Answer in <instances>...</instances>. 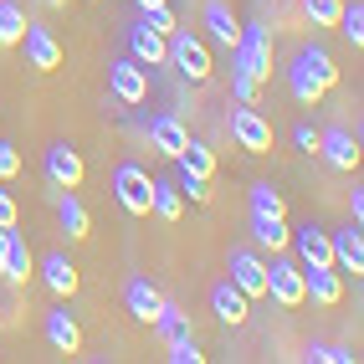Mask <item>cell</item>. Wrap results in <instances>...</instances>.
Returning a JSON list of instances; mask_svg holds the SVG:
<instances>
[{
	"instance_id": "cell-1",
	"label": "cell",
	"mask_w": 364,
	"mask_h": 364,
	"mask_svg": "<svg viewBox=\"0 0 364 364\" xmlns=\"http://www.w3.org/2000/svg\"><path fill=\"white\" fill-rule=\"evenodd\" d=\"M333 82H338V67H333V57L323 52V46H303V52L293 57V67H287V87H293V98L303 108H313Z\"/></svg>"
},
{
	"instance_id": "cell-2",
	"label": "cell",
	"mask_w": 364,
	"mask_h": 364,
	"mask_svg": "<svg viewBox=\"0 0 364 364\" xmlns=\"http://www.w3.org/2000/svg\"><path fill=\"white\" fill-rule=\"evenodd\" d=\"M164 62L175 67L185 82H205L210 77V46L196 31H185V26H175V31L164 36Z\"/></svg>"
},
{
	"instance_id": "cell-3",
	"label": "cell",
	"mask_w": 364,
	"mask_h": 364,
	"mask_svg": "<svg viewBox=\"0 0 364 364\" xmlns=\"http://www.w3.org/2000/svg\"><path fill=\"white\" fill-rule=\"evenodd\" d=\"M231 62H236L241 77H252V82L272 77V36H267V26H241V36L231 46Z\"/></svg>"
},
{
	"instance_id": "cell-4",
	"label": "cell",
	"mask_w": 364,
	"mask_h": 364,
	"mask_svg": "<svg viewBox=\"0 0 364 364\" xmlns=\"http://www.w3.org/2000/svg\"><path fill=\"white\" fill-rule=\"evenodd\" d=\"M113 196H118V205H124L129 215H149V200H154V180H149V169H139V164H118V169H113Z\"/></svg>"
},
{
	"instance_id": "cell-5",
	"label": "cell",
	"mask_w": 364,
	"mask_h": 364,
	"mask_svg": "<svg viewBox=\"0 0 364 364\" xmlns=\"http://www.w3.org/2000/svg\"><path fill=\"white\" fill-rule=\"evenodd\" d=\"M108 92H113V103L139 108L144 98H149V67H139L134 57L129 62H113L108 67Z\"/></svg>"
},
{
	"instance_id": "cell-6",
	"label": "cell",
	"mask_w": 364,
	"mask_h": 364,
	"mask_svg": "<svg viewBox=\"0 0 364 364\" xmlns=\"http://www.w3.org/2000/svg\"><path fill=\"white\" fill-rule=\"evenodd\" d=\"M231 139H236L247 154H267V149H272V124L257 113V103H241V108L231 113Z\"/></svg>"
},
{
	"instance_id": "cell-7",
	"label": "cell",
	"mask_w": 364,
	"mask_h": 364,
	"mask_svg": "<svg viewBox=\"0 0 364 364\" xmlns=\"http://www.w3.org/2000/svg\"><path fill=\"white\" fill-rule=\"evenodd\" d=\"M267 298H277L282 308L308 303V293H303V267L298 262H272V267H267Z\"/></svg>"
},
{
	"instance_id": "cell-8",
	"label": "cell",
	"mask_w": 364,
	"mask_h": 364,
	"mask_svg": "<svg viewBox=\"0 0 364 364\" xmlns=\"http://www.w3.org/2000/svg\"><path fill=\"white\" fill-rule=\"evenodd\" d=\"M46 180H52V190H77L82 185V154L72 144H52L46 149Z\"/></svg>"
},
{
	"instance_id": "cell-9",
	"label": "cell",
	"mask_w": 364,
	"mask_h": 364,
	"mask_svg": "<svg viewBox=\"0 0 364 364\" xmlns=\"http://www.w3.org/2000/svg\"><path fill=\"white\" fill-rule=\"evenodd\" d=\"M287 247H298V267H333V241H328L323 226H313V221L298 226Z\"/></svg>"
},
{
	"instance_id": "cell-10",
	"label": "cell",
	"mask_w": 364,
	"mask_h": 364,
	"mask_svg": "<svg viewBox=\"0 0 364 364\" xmlns=\"http://www.w3.org/2000/svg\"><path fill=\"white\" fill-rule=\"evenodd\" d=\"M318 154L328 159V169L349 175V169H359V139L349 129H328V134H318Z\"/></svg>"
},
{
	"instance_id": "cell-11",
	"label": "cell",
	"mask_w": 364,
	"mask_h": 364,
	"mask_svg": "<svg viewBox=\"0 0 364 364\" xmlns=\"http://www.w3.org/2000/svg\"><path fill=\"white\" fill-rule=\"evenodd\" d=\"M185 139H190V129L180 124L175 113H154V118H149V144H154V149H159L164 159H180Z\"/></svg>"
},
{
	"instance_id": "cell-12",
	"label": "cell",
	"mask_w": 364,
	"mask_h": 364,
	"mask_svg": "<svg viewBox=\"0 0 364 364\" xmlns=\"http://www.w3.org/2000/svg\"><path fill=\"white\" fill-rule=\"evenodd\" d=\"M21 41H26L31 67H41V72H57L62 67V41L46 31V26H31V21H26V36H21Z\"/></svg>"
},
{
	"instance_id": "cell-13",
	"label": "cell",
	"mask_w": 364,
	"mask_h": 364,
	"mask_svg": "<svg viewBox=\"0 0 364 364\" xmlns=\"http://www.w3.org/2000/svg\"><path fill=\"white\" fill-rule=\"evenodd\" d=\"M231 282L247 298H267V267L257 262V252H231Z\"/></svg>"
},
{
	"instance_id": "cell-14",
	"label": "cell",
	"mask_w": 364,
	"mask_h": 364,
	"mask_svg": "<svg viewBox=\"0 0 364 364\" xmlns=\"http://www.w3.org/2000/svg\"><path fill=\"white\" fill-rule=\"evenodd\" d=\"M328 241H333V267H344V272H364V236H359V221L354 226H344V231H328Z\"/></svg>"
},
{
	"instance_id": "cell-15",
	"label": "cell",
	"mask_w": 364,
	"mask_h": 364,
	"mask_svg": "<svg viewBox=\"0 0 364 364\" xmlns=\"http://www.w3.org/2000/svg\"><path fill=\"white\" fill-rule=\"evenodd\" d=\"M41 282H46L52 298H72V293H77V267L67 262V252H52L41 262Z\"/></svg>"
},
{
	"instance_id": "cell-16",
	"label": "cell",
	"mask_w": 364,
	"mask_h": 364,
	"mask_svg": "<svg viewBox=\"0 0 364 364\" xmlns=\"http://www.w3.org/2000/svg\"><path fill=\"white\" fill-rule=\"evenodd\" d=\"M46 344H52L57 354H77V349H82V328L72 323L67 308H52V313H46Z\"/></svg>"
},
{
	"instance_id": "cell-17",
	"label": "cell",
	"mask_w": 364,
	"mask_h": 364,
	"mask_svg": "<svg viewBox=\"0 0 364 364\" xmlns=\"http://www.w3.org/2000/svg\"><path fill=\"white\" fill-rule=\"evenodd\" d=\"M124 303H129V313H134L139 323H154V318H159V303H164V293H159L154 282L134 277V282L124 287Z\"/></svg>"
},
{
	"instance_id": "cell-18",
	"label": "cell",
	"mask_w": 364,
	"mask_h": 364,
	"mask_svg": "<svg viewBox=\"0 0 364 364\" xmlns=\"http://www.w3.org/2000/svg\"><path fill=\"white\" fill-rule=\"evenodd\" d=\"M303 293L313 298V303H338L344 298V282H338V272L333 267H303Z\"/></svg>"
},
{
	"instance_id": "cell-19",
	"label": "cell",
	"mask_w": 364,
	"mask_h": 364,
	"mask_svg": "<svg viewBox=\"0 0 364 364\" xmlns=\"http://www.w3.org/2000/svg\"><path fill=\"white\" fill-rule=\"evenodd\" d=\"M247 293H241V287L236 282H215V293H210V308H215V318H221V323H247Z\"/></svg>"
},
{
	"instance_id": "cell-20",
	"label": "cell",
	"mask_w": 364,
	"mask_h": 364,
	"mask_svg": "<svg viewBox=\"0 0 364 364\" xmlns=\"http://www.w3.org/2000/svg\"><path fill=\"white\" fill-rule=\"evenodd\" d=\"M205 31H210V41L215 46H236V36H241V26H236V16H231V6L226 0H205Z\"/></svg>"
},
{
	"instance_id": "cell-21",
	"label": "cell",
	"mask_w": 364,
	"mask_h": 364,
	"mask_svg": "<svg viewBox=\"0 0 364 364\" xmlns=\"http://www.w3.org/2000/svg\"><path fill=\"white\" fill-rule=\"evenodd\" d=\"M129 52H134L139 67H164V36L139 21V26H129Z\"/></svg>"
},
{
	"instance_id": "cell-22",
	"label": "cell",
	"mask_w": 364,
	"mask_h": 364,
	"mask_svg": "<svg viewBox=\"0 0 364 364\" xmlns=\"http://www.w3.org/2000/svg\"><path fill=\"white\" fill-rule=\"evenodd\" d=\"M57 226H62L72 241H82L87 226H92V221H87V205L72 196V190H57Z\"/></svg>"
},
{
	"instance_id": "cell-23",
	"label": "cell",
	"mask_w": 364,
	"mask_h": 364,
	"mask_svg": "<svg viewBox=\"0 0 364 364\" xmlns=\"http://www.w3.org/2000/svg\"><path fill=\"white\" fill-rule=\"evenodd\" d=\"M0 277L16 282V287L31 277V252H26V241H21V231H16V226L6 231V267H0Z\"/></svg>"
},
{
	"instance_id": "cell-24",
	"label": "cell",
	"mask_w": 364,
	"mask_h": 364,
	"mask_svg": "<svg viewBox=\"0 0 364 364\" xmlns=\"http://www.w3.org/2000/svg\"><path fill=\"white\" fill-rule=\"evenodd\" d=\"M252 241L267 252H287V241H293V231H287L282 215H252Z\"/></svg>"
},
{
	"instance_id": "cell-25",
	"label": "cell",
	"mask_w": 364,
	"mask_h": 364,
	"mask_svg": "<svg viewBox=\"0 0 364 364\" xmlns=\"http://www.w3.org/2000/svg\"><path fill=\"white\" fill-rule=\"evenodd\" d=\"M149 210L159 215V221H180V215H185L180 185H175V180H154V200H149Z\"/></svg>"
},
{
	"instance_id": "cell-26",
	"label": "cell",
	"mask_w": 364,
	"mask_h": 364,
	"mask_svg": "<svg viewBox=\"0 0 364 364\" xmlns=\"http://www.w3.org/2000/svg\"><path fill=\"white\" fill-rule=\"evenodd\" d=\"M175 164H180V169H190V175H205V180L215 175V154L205 149L200 139H185V149H180V159H175Z\"/></svg>"
},
{
	"instance_id": "cell-27",
	"label": "cell",
	"mask_w": 364,
	"mask_h": 364,
	"mask_svg": "<svg viewBox=\"0 0 364 364\" xmlns=\"http://www.w3.org/2000/svg\"><path fill=\"white\" fill-rule=\"evenodd\" d=\"M21 36H26V11L16 0H0V46H21Z\"/></svg>"
},
{
	"instance_id": "cell-28",
	"label": "cell",
	"mask_w": 364,
	"mask_h": 364,
	"mask_svg": "<svg viewBox=\"0 0 364 364\" xmlns=\"http://www.w3.org/2000/svg\"><path fill=\"white\" fill-rule=\"evenodd\" d=\"M149 328H159V338H164V344H169V338H180V333H190V318H185V308L180 303H159V318L149 323Z\"/></svg>"
},
{
	"instance_id": "cell-29",
	"label": "cell",
	"mask_w": 364,
	"mask_h": 364,
	"mask_svg": "<svg viewBox=\"0 0 364 364\" xmlns=\"http://www.w3.org/2000/svg\"><path fill=\"white\" fill-rule=\"evenodd\" d=\"M333 26L344 31V41L359 52V46H364V6H359V0H354V6H338V21H333Z\"/></svg>"
},
{
	"instance_id": "cell-30",
	"label": "cell",
	"mask_w": 364,
	"mask_h": 364,
	"mask_svg": "<svg viewBox=\"0 0 364 364\" xmlns=\"http://www.w3.org/2000/svg\"><path fill=\"white\" fill-rule=\"evenodd\" d=\"M282 210H287L282 190L267 185V180H257V185H252V215H282Z\"/></svg>"
},
{
	"instance_id": "cell-31",
	"label": "cell",
	"mask_w": 364,
	"mask_h": 364,
	"mask_svg": "<svg viewBox=\"0 0 364 364\" xmlns=\"http://www.w3.org/2000/svg\"><path fill=\"white\" fill-rule=\"evenodd\" d=\"M139 21H144L149 31H159V36H169V31L180 26V21H175V6H169V0H159V6H144V11H139Z\"/></svg>"
},
{
	"instance_id": "cell-32",
	"label": "cell",
	"mask_w": 364,
	"mask_h": 364,
	"mask_svg": "<svg viewBox=\"0 0 364 364\" xmlns=\"http://www.w3.org/2000/svg\"><path fill=\"white\" fill-rule=\"evenodd\" d=\"M175 185H180V196H185L190 205H205V200H210V180H205V175H190V169H180Z\"/></svg>"
},
{
	"instance_id": "cell-33",
	"label": "cell",
	"mask_w": 364,
	"mask_h": 364,
	"mask_svg": "<svg viewBox=\"0 0 364 364\" xmlns=\"http://www.w3.org/2000/svg\"><path fill=\"white\" fill-rule=\"evenodd\" d=\"M338 6H344V0H303V11H308L313 26H333V21H338Z\"/></svg>"
},
{
	"instance_id": "cell-34",
	"label": "cell",
	"mask_w": 364,
	"mask_h": 364,
	"mask_svg": "<svg viewBox=\"0 0 364 364\" xmlns=\"http://www.w3.org/2000/svg\"><path fill=\"white\" fill-rule=\"evenodd\" d=\"M308 359H318V364H354L359 354H354V349H338V344H313Z\"/></svg>"
},
{
	"instance_id": "cell-35",
	"label": "cell",
	"mask_w": 364,
	"mask_h": 364,
	"mask_svg": "<svg viewBox=\"0 0 364 364\" xmlns=\"http://www.w3.org/2000/svg\"><path fill=\"white\" fill-rule=\"evenodd\" d=\"M16 175H21V154L0 139V180H16Z\"/></svg>"
},
{
	"instance_id": "cell-36",
	"label": "cell",
	"mask_w": 364,
	"mask_h": 364,
	"mask_svg": "<svg viewBox=\"0 0 364 364\" xmlns=\"http://www.w3.org/2000/svg\"><path fill=\"white\" fill-rule=\"evenodd\" d=\"M257 87L262 82H252V77H241V72H236V77H231V98L236 103H257Z\"/></svg>"
},
{
	"instance_id": "cell-37",
	"label": "cell",
	"mask_w": 364,
	"mask_h": 364,
	"mask_svg": "<svg viewBox=\"0 0 364 364\" xmlns=\"http://www.w3.org/2000/svg\"><path fill=\"white\" fill-rule=\"evenodd\" d=\"M298 149H303V154H318V134H313L308 124L298 129Z\"/></svg>"
},
{
	"instance_id": "cell-38",
	"label": "cell",
	"mask_w": 364,
	"mask_h": 364,
	"mask_svg": "<svg viewBox=\"0 0 364 364\" xmlns=\"http://www.w3.org/2000/svg\"><path fill=\"white\" fill-rule=\"evenodd\" d=\"M0 226H16V200L0 190Z\"/></svg>"
},
{
	"instance_id": "cell-39",
	"label": "cell",
	"mask_w": 364,
	"mask_h": 364,
	"mask_svg": "<svg viewBox=\"0 0 364 364\" xmlns=\"http://www.w3.org/2000/svg\"><path fill=\"white\" fill-rule=\"evenodd\" d=\"M349 215H354V221L364 215V196H359V190H349Z\"/></svg>"
},
{
	"instance_id": "cell-40",
	"label": "cell",
	"mask_w": 364,
	"mask_h": 364,
	"mask_svg": "<svg viewBox=\"0 0 364 364\" xmlns=\"http://www.w3.org/2000/svg\"><path fill=\"white\" fill-rule=\"evenodd\" d=\"M6 231H11V226H0V267H6Z\"/></svg>"
},
{
	"instance_id": "cell-41",
	"label": "cell",
	"mask_w": 364,
	"mask_h": 364,
	"mask_svg": "<svg viewBox=\"0 0 364 364\" xmlns=\"http://www.w3.org/2000/svg\"><path fill=\"white\" fill-rule=\"evenodd\" d=\"M144 6H159V0H139V11H144Z\"/></svg>"
},
{
	"instance_id": "cell-42",
	"label": "cell",
	"mask_w": 364,
	"mask_h": 364,
	"mask_svg": "<svg viewBox=\"0 0 364 364\" xmlns=\"http://www.w3.org/2000/svg\"><path fill=\"white\" fill-rule=\"evenodd\" d=\"M41 6H62V0H41Z\"/></svg>"
}]
</instances>
